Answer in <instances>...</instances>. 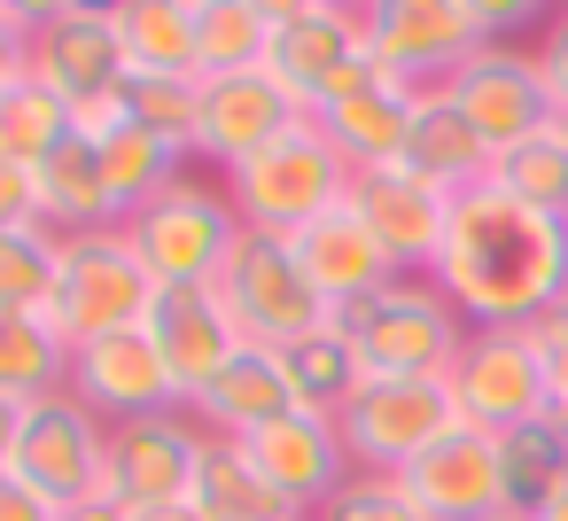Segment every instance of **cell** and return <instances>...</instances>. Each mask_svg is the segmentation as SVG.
I'll use <instances>...</instances> for the list:
<instances>
[{"mask_svg": "<svg viewBox=\"0 0 568 521\" xmlns=\"http://www.w3.org/2000/svg\"><path fill=\"white\" fill-rule=\"evenodd\" d=\"M428 280L459 304L467 327H529L568 304V218H545L483 180L452 203Z\"/></svg>", "mask_w": 568, "mask_h": 521, "instance_id": "1", "label": "cell"}, {"mask_svg": "<svg viewBox=\"0 0 568 521\" xmlns=\"http://www.w3.org/2000/svg\"><path fill=\"white\" fill-rule=\"evenodd\" d=\"M521 24H537L529 0H374L366 55L405 86H444L475 48L514 40Z\"/></svg>", "mask_w": 568, "mask_h": 521, "instance_id": "2", "label": "cell"}, {"mask_svg": "<svg viewBox=\"0 0 568 521\" xmlns=\"http://www.w3.org/2000/svg\"><path fill=\"white\" fill-rule=\"evenodd\" d=\"M351 156L327 141L320 118H296L281 141H265L250 164L226 172V203L250 234H304L312 218H327L335 203H351Z\"/></svg>", "mask_w": 568, "mask_h": 521, "instance_id": "3", "label": "cell"}, {"mask_svg": "<svg viewBox=\"0 0 568 521\" xmlns=\"http://www.w3.org/2000/svg\"><path fill=\"white\" fill-rule=\"evenodd\" d=\"M335 327L351 335V350H358L366 374H452V358L467 343L459 304L428 273H397L389 288H374L366 304H351Z\"/></svg>", "mask_w": 568, "mask_h": 521, "instance_id": "4", "label": "cell"}, {"mask_svg": "<svg viewBox=\"0 0 568 521\" xmlns=\"http://www.w3.org/2000/svg\"><path fill=\"white\" fill-rule=\"evenodd\" d=\"M125 234H133L141 265L156 273V288H211L219 265H226V249L242 242V218L226 203V180H195L187 172L156 203H141L125 218Z\"/></svg>", "mask_w": 568, "mask_h": 521, "instance_id": "5", "label": "cell"}, {"mask_svg": "<svg viewBox=\"0 0 568 521\" xmlns=\"http://www.w3.org/2000/svg\"><path fill=\"white\" fill-rule=\"evenodd\" d=\"M211 288H219L234 335L257 343V350H288V343H304L312 327L335 319V311L320 304V288L304 280V265H296V249H288L281 234H250V226H242V242L226 249V265H219Z\"/></svg>", "mask_w": 568, "mask_h": 521, "instance_id": "6", "label": "cell"}, {"mask_svg": "<svg viewBox=\"0 0 568 521\" xmlns=\"http://www.w3.org/2000/svg\"><path fill=\"white\" fill-rule=\"evenodd\" d=\"M366 63V9H343V0H273V40H265V79L320 118Z\"/></svg>", "mask_w": 568, "mask_h": 521, "instance_id": "7", "label": "cell"}, {"mask_svg": "<svg viewBox=\"0 0 568 521\" xmlns=\"http://www.w3.org/2000/svg\"><path fill=\"white\" fill-rule=\"evenodd\" d=\"M149 304H156V273L141 265L125 226H94V234L63 242V280H55V311L48 319L71 343H94V335H118V327H149Z\"/></svg>", "mask_w": 568, "mask_h": 521, "instance_id": "8", "label": "cell"}, {"mask_svg": "<svg viewBox=\"0 0 568 521\" xmlns=\"http://www.w3.org/2000/svg\"><path fill=\"white\" fill-rule=\"evenodd\" d=\"M335 428H343L358 474H397L436 436L459 428V405H452V381L444 374H366V389L343 405Z\"/></svg>", "mask_w": 568, "mask_h": 521, "instance_id": "9", "label": "cell"}, {"mask_svg": "<svg viewBox=\"0 0 568 521\" xmlns=\"http://www.w3.org/2000/svg\"><path fill=\"white\" fill-rule=\"evenodd\" d=\"M444 381H452L459 420L483 436H514V428L545 420V358H537L529 327H467Z\"/></svg>", "mask_w": 568, "mask_h": 521, "instance_id": "10", "label": "cell"}, {"mask_svg": "<svg viewBox=\"0 0 568 521\" xmlns=\"http://www.w3.org/2000/svg\"><path fill=\"white\" fill-rule=\"evenodd\" d=\"M9 474H17V482H32V490H40V498H55V505L94 498V490H102V474H110V420H102L87 397H71V389H55V397L24 405V436H17Z\"/></svg>", "mask_w": 568, "mask_h": 521, "instance_id": "11", "label": "cell"}, {"mask_svg": "<svg viewBox=\"0 0 568 521\" xmlns=\"http://www.w3.org/2000/svg\"><path fill=\"white\" fill-rule=\"evenodd\" d=\"M490 149H514L529 133L552 125V94H545V71H537V48L529 40H490L475 48L444 86H436Z\"/></svg>", "mask_w": 568, "mask_h": 521, "instance_id": "12", "label": "cell"}, {"mask_svg": "<svg viewBox=\"0 0 568 521\" xmlns=\"http://www.w3.org/2000/svg\"><path fill=\"white\" fill-rule=\"evenodd\" d=\"M203 443H211V428H203L187 405L149 412V420H118V428H110V474H102V490H110L125 513L187 505Z\"/></svg>", "mask_w": 568, "mask_h": 521, "instance_id": "13", "label": "cell"}, {"mask_svg": "<svg viewBox=\"0 0 568 521\" xmlns=\"http://www.w3.org/2000/svg\"><path fill=\"white\" fill-rule=\"evenodd\" d=\"M32 79L63 102H94L110 86H125V48H118V9H94V0H63V9H40L32 32Z\"/></svg>", "mask_w": 568, "mask_h": 521, "instance_id": "14", "label": "cell"}, {"mask_svg": "<svg viewBox=\"0 0 568 521\" xmlns=\"http://www.w3.org/2000/svg\"><path fill=\"white\" fill-rule=\"evenodd\" d=\"M71 397H87L110 428H118V420H149V412H172V405H180L172 366L156 358L149 327H118V335L71 343Z\"/></svg>", "mask_w": 568, "mask_h": 521, "instance_id": "15", "label": "cell"}, {"mask_svg": "<svg viewBox=\"0 0 568 521\" xmlns=\"http://www.w3.org/2000/svg\"><path fill=\"white\" fill-rule=\"evenodd\" d=\"M242 451H250V467L312 521L358 467H351V443H343V428L335 420H320V412H281V420H265L257 436H242Z\"/></svg>", "mask_w": 568, "mask_h": 521, "instance_id": "16", "label": "cell"}, {"mask_svg": "<svg viewBox=\"0 0 568 521\" xmlns=\"http://www.w3.org/2000/svg\"><path fill=\"white\" fill-rule=\"evenodd\" d=\"M397 482H405V498L428 513V521H490V513H506V482H498V436H483V428H452V436H436L413 467H397Z\"/></svg>", "mask_w": 568, "mask_h": 521, "instance_id": "17", "label": "cell"}, {"mask_svg": "<svg viewBox=\"0 0 568 521\" xmlns=\"http://www.w3.org/2000/svg\"><path fill=\"white\" fill-rule=\"evenodd\" d=\"M420 102H428V86H405V79H389V71L366 55L358 79L320 110V125H327V141L351 156V172H382V164H405V141H413Z\"/></svg>", "mask_w": 568, "mask_h": 521, "instance_id": "18", "label": "cell"}, {"mask_svg": "<svg viewBox=\"0 0 568 521\" xmlns=\"http://www.w3.org/2000/svg\"><path fill=\"white\" fill-rule=\"evenodd\" d=\"M351 211H358V226L389 249L397 273H428L436 249H444V226H452V195H436V187L413 180L405 164L358 172V180H351Z\"/></svg>", "mask_w": 568, "mask_h": 521, "instance_id": "19", "label": "cell"}, {"mask_svg": "<svg viewBox=\"0 0 568 521\" xmlns=\"http://www.w3.org/2000/svg\"><path fill=\"white\" fill-rule=\"evenodd\" d=\"M304 110L265 79V71H234V79H203V118H195V156L219 164V180L234 164H250L265 141H281Z\"/></svg>", "mask_w": 568, "mask_h": 521, "instance_id": "20", "label": "cell"}, {"mask_svg": "<svg viewBox=\"0 0 568 521\" xmlns=\"http://www.w3.org/2000/svg\"><path fill=\"white\" fill-rule=\"evenodd\" d=\"M149 343H156V358L172 366L180 405H195V397L219 381V366L242 350V335H234L219 288H156V304H149Z\"/></svg>", "mask_w": 568, "mask_h": 521, "instance_id": "21", "label": "cell"}, {"mask_svg": "<svg viewBox=\"0 0 568 521\" xmlns=\"http://www.w3.org/2000/svg\"><path fill=\"white\" fill-rule=\"evenodd\" d=\"M288 249H296L304 280L320 288V304H327L335 319H343L351 304H366L374 288H389V280H397L389 249L358 226V211H351V203H335L327 218H312L304 234H288Z\"/></svg>", "mask_w": 568, "mask_h": 521, "instance_id": "22", "label": "cell"}, {"mask_svg": "<svg viewBox=\"0 0 568 521\" xmlns=\"http://www.w3.org/2000/svg\"><path fill=\"white\" fill-rule=\"evenodd\" d=\"M187 412H195L211 436H226V443H242V436H257L265 420L296 412V389H288V374H281V350L242 343V350L219 366V381H211Z\"/></svg>", "mask_w": 568, "mask_h": 521, "instance_id": "23", "label": "cell"}, {"mask_svg": "<svg viewBox=\"0 0 568 521\" xmlns=\"http://www.w3.org/2000/svg\"><path fill=\"white\" fill-rule=\"evenodd\" d=\"M490 156H498V149L428 86V102H420V118H413V141H405V172L459 203V195H475V187L490 180Z\"/></svg>", "mask_w": 568, "mask_h": 521, "instance_id": "24", "label": "cell"}, {"mask_svg": "<svg viewBox=\"0 0 568 521\" xmlns=\"http://www.w3.org/2000/svg\"><path fill=\"white\" fill-rule=\"evenodd\" d=\"M195 40H203V0H118V48L133 79H203Z\"/></svg>", "mask_w": 568, "mask_h": 521, "instance_id": "25", "label": "cell"}, {"mask_svg": "<svg viewBox=\"0 0 568 521\" xmlns=\"http://www.w3.org/2000/svg\"><path fill=\"white\" fill-rule=\"evenodd\" d=\"M32 180H40V226L48 234H94V226H118L110 218V187H102V141H79V133H63L40 164H32Z\"/></svg>", "mask_w": 568, "mask_h": 521, "instance_id": "26", "label": "cell"}, {"mask_svg": "<svg viewBox=\"0 0 568 521\" xmlns=\"http://www.w3.org/2000/svg\"><path fill=\"white\" fill-rule=\"evenodd\" d=\"M187 505H195L203 521H304V513H296V505H288L257 467H250V451H242V443H226V436H211V443H203Z\"/></svg>", "mask_w": 568, "mask_h": 521, "instance_id": "27", "label": "cell"}, {"mask_svg": "<svg viewBox=\"0 0 568 521\" xmlns=\"http://www.w3.org/2000/svg\"><path fill=\"white\" fill-rule=\"evenodd\" d=\"M71 389V335L48 311H0V397L40 405Z\"/></svg>", "mask_w": 568, "mask_h": 521, "instance_id": "28", "label": "cell"}, {"mask_svg": "<svg viewBox=\"0 0 568 521\" xmlns=\"http://www.w3.org/2000/svg\"><path fill=\"white\" fill-rule=\"evenodd\" d=\"M281 374L296 389V412H320V420H343V405L366 389V366H358V350H351V335L335 319L312 327L304 343H288L281 350Z\"/></svg>", "mask_w": 568, "mask_h": 521, "instance_id": "29", "label": "cell"}, {"mask_svg": "<svg viewBox=\"0 0 568 521\" xmlns=\"http://www.w3.org/2000/svg\"><path fill=\"white\" fill-rule=\"evenodd\" d=\"M172 180H187V156H180V149H164L156 133L125 125V133H110V141H102V187H110V218H118V226H125L141 203H156Z\"/></svg>", "mask_w": 568, "mask_h": 521, "instance_id": "30", "label": "cell"}, {"mask_svg": "<svg viewBox=\"0 0 568 521\" xmlns=\"http://www.w3.org/2000/svg\"><path fill=\"white\" fill-rule=\"evenodd\" d=\"M490 187L514 195V203H529V211H545V218H568V125L552 118L545 133L498 149L490 156Z\"/></svg>", "mask_w": 568, "mask_h": 521, "instance_id": "31", "label": "cell"}, {"mask_svg": "<svg viewBox=\"0 0 568 521\" xmlns=\"http://www.w3.org/2000/svg\"><path fill=\"white\" fill-rule=\"evenodd\" d=\"M498 482H506V513H545L552 505V490L568 482V436L560 428H514V436H498Z\"/></svg>", "mask_w": 568, "mask_h": 521, "instance_id": "32", "label": "cell"}, {"mask_svg": "<svg viewBox=\"0 0 568 521\" xmlns=\"http://www.w3.org/2000/svg\"><path fill=\"white\" fill-rule=\"evenodd\" d=\"M273 40V0H203V40H195V71L203 79H234L257 71Z\"/></svg>", "mask_w": 568, "mask_h": 521, "instance_id": "33", "label": "cell"}, {"mask_svg": "<svg viewBox=\"0 0 568 521\" xmlns=\"http://www.w3.org/2000/svg\"><path fill=\"white\" fill-rule=\"evenodd\" d=\"M63 133H71V102L63 94H48L40 79L0 86V164H40Z\"/></svg>", "mask_w": 568, "mask_h": 521, "instance_id": "34", "label": "cell"}, {"mask_svg": "<svg viewBox=\"0 0 568 521\" xmlns=\"http://www.w3.org/2000/svg\"><path fill=\"white\" fill-rule=\"evenodd\" d=\"M55 280H63V234L48 226L0 234V311H55Z\"/></svg>", "mask_w": 568, "mask_h": 521, "instance_id": "35", "label": "cell"}, {"mask_svg": "<svg viewBox=\"0 0 568 521\" xmlns=\"http://www.w3.org/2000/svg\"><path fill=\"white\" fill-rule=\"evenodd\" d=\"M195 118H203V79H133V125L156 133L164 149L195 156Z\"/></svg>", "mask_w": 568, "mask_h": 521, "instance_id": "36", "label": "cell"}, {"mask_svg": "<svg viewBox=\"0 0 568 521\" xmlns=\"http://www.w3.org/2000/svg\"><path fill=\"white\" fill-rule=\"evenodd\" d=\"M312 521H428L413 498H405V482L397 474H351Z\"/></svg>", "mask_w": 568, "mask_h": 521, "instance_id": "37", "label": "cell"}, {"mask_svg": "<svg viewBox=\"0 0 568 521\" xmlns=\"http://www.w3.org/2000/svg\"><path fill=\"white\" fill-rule=\"evenodd\" d=\"M529 343L545 358V428L568 436V304H552L545 319H529Z\"/></svg>", "mask_w": 568, "mask_h": 521, "instance_id": "38", "label": "cell"}, {"mask_svg": "<svg viewBox=\"0 0 568 521\" xmlns=\"http://www.w3.org/2000/svg\"><path fill=\"white\" fill-rule=\"evenodd\" d=\"M537 71H545V94H552V118H568V9H552L537 24Z\"/></svg>", "mask_w": 568, "mask_h": 521, "instance_id": "39", "label": "cell"}, {"mask_svg": "<svg viewBox=\"0 0 568 521\" xmlns=\"http://www.w3.org/2000/svg\"><path fill=\"white\" fill-rule=\"evenodd\" d=\"M32 32H40V9H17V0H0V86L32 79Z\"/></svg>", "mask_w": 568, "mask_h": 521, "instance_id": "40", "label": "cell"}, {"mask_svg": "<svg viewBox=\"0 0 568 521\" xmlns=\"http://www.w3.org/2000/svg\"><path fill=\"white\" fill-rule=\"evenodd\" d=\"M40 226V180L32 164H0V234H24Z\"/></svg>", "mask_w": 568, "mask_h": 521, "instance_id": "41", "label": "cell"}, {"mask_svg": "<svg viewBox=\"0 0 568 521\" xmlns=\"http://www.w3.org/2000/svg\"><path fill=\"white\" fill-rule=\"evenodd\" d=\"M0 521H63V505L40 498V490L17 482V474H0Z\"/></svg>", "mask_w": 568, "mask_h": 521, "instance_id": "42", "label": "cell"}, {"mask_svg": "<svg viewBox=\"0 0 568 521\" xmlns=\"http://www.w3.org/2000/svg\"><path fill=\"white\" fill-rule=\"evenodd\" d=\"M63 521H133L110 490H94V498H79V505H63Z\"/></svg>", "mask_w": 568, "mask_h": 521, "instance_id": "43", "label": "cell"}, {"mask_svg": "<svg viewBox=\"0 0 568 521\" xmlns=\"http://www.w3.org/2000/svg\"><path fill=\"white\" fill-rule=\"evenodd\" d=\"M17 436H24V405L0 397V474H9V459H17Z\"/></svg>", "mask_w": 568, "mask_h": 521, "instance_id": "44", "label": "cell"}, {"mask_svg": "<svg viewBox=\"0 0 568 521\" xmlns=\"http://www.w3.org/2000/svg\"><path fill=\"white\" fill-rule=\"evenodd\" d=\"M133 521H203L195 505H156V513H133Z\"/></svg>", "mask_w": 568, "mask_h": 521, "instance_id": "45", "label": "cell"}, {"mask_svg": "<svg viewBox=\"0 0 568 521\" xmlns=\"http://www.w3.org/2000/svg\"><path fill=\"white\" fill-rule=\"evenodd\" d=\"M537 521H568V482H560V490H552V505H545V513H537Z\"/></svg>", "mask_w": 568, "mask_h": 521, "instance_id": "46", "label": "cell"}, {"mask_svg": "<svg viewBox=\"0 0 568 521\" xmlns=\"http://www.w3.org/2000/svg\"><path fill=\"white\" fill-rule=\"evenodd\" d=\"M490 521H529V513H490Z\"/></svg>", "mask_w": 568, "mask_h": 521, "instance_id": "47", "label": "cell"}, {"mask_svg": "<svg viewBox=\"0 0 568 521\" xmlns=\"http://www.w3.org/2000/svg\"><path fill=\"white\" fill-rule=\"evenodd\" d=\"M560 125H568V118H560Z\"/></svg>", "mask_w": 568, "mask_h": 521, "instance_id": "48", "label": "cell"}]
</instances>
